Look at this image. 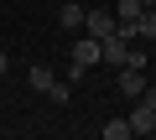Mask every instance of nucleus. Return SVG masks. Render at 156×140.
Wrapping results in <instances>:
<instances>
[{"instance_id": "f257e3e1", "label": "nucleus", "mask_w": 156, "mask_h": 140, "mask_svg": "<svg viewBox=\"0 0 156 140\" xmlns=\"http://www.w3.org/2000/svg\"><path fill=\"white\" fill-rule=\"evenodd\" d=\"M115 88H120V94L135 104V99L146 94V67H120V73H115Z\"/></svg>"}, {"instance_id": "f03ea898", "label": "nucleus", "mask_w": 156, "mask_h": 140, "mask_svg": "<svg viewBox=\"0 0 156 140\" xmlns=\"http://www.w3.org/2000/svg\"><path fill=\"white\" fill-rule=\"evenodd\" d=\"M83 31L104 42V36H115V31H120V16H115V11H89V16H83Z\"/></svg>"}, {"instance_id": "7ed1b4c3", "label": "nucleus", "mask_w": 156, "mask_h": 140, "mask_svg": "<svg viewBox=\"0 0 156 140\" xmlns=\"http://www.w3.org/2000/svg\"><path fill=\"white\" fill-rule=\"evenodd\" d=\"M125 119H130V130H135V135H156V109H151L146 99H135Z\"/></svg>"}, {"instance_id": "20e7f679", "label": "nucleus", "mask_w": 156, "mask_h": 140, "mask_svg": "<svg viewBox=\"0 0 156 140\" xmlns=\"http://www.w3.org/2000/svg\"><path fill=\"white\" fill-rule=\"evenodd\" d=\"M94 62H99V36H83V42H73V67H78V73H89Z\"/></svg>"}, {"instance_id": "39448f33", "label": "nucleus", "mask_w": 156, "mask_h": 140, "mask_svg": "<svg viewBox=\"0 0 156 140\" xmlns=\"http://www.w3.org/2000/svg\"><path fill=\"white\" fill-rule=\"evenodd\" d=\"M83 16H89V11L78 5V0H62V5H57V26H62V31H78V26H83Z\"/></svg>"}, {"instance_id": "423d86ee", "label": "nucleus", "mask_w": 156, "mask_h": 140, "mask_svg": "<svg viewBox=\"0 0 156 140\" xmlns=\"http://www.w3.org/2000/svg\"><path fill=\"white\" fill-rule=\"evenodd\" d=\"M151 5H156V0H120V5H115V16H120V26H135Z\"/></svg>"}, {"instance_id": "0eeeda50", "label": "nucleus", "mask_w": 156, "mask_h": 140, "mask_svg": "<svg viewBox=\"0 0 156 140\" xmlns=\"http://www.w3.org/2000/svg\"><path fill=\"white\" fill-rule=\"evenodd\" d=\"M26 83H31L37 94H47V88L57 83V73H52V67H42V62H37V67H31V73H26Z\"/></svg>"}, {"instance_id": "6e6552de", "label": "nucleus", "mask_w": 156, "mask_h": 140, "mask_svg": "<svg viewBox=\"0 0 156 140\" xmlns=\"http://www.w3.org/2000/svg\"><path fill=\"white\" fill-rule=\"evenodd\" d=\"M135 42H156V5H151L140 21H135Z\"/></svg>"}, {"instance_id": "1a4fd4ad", "label": "nucleus", "mask_w": 156, "mask_h": 140, "mask_svg": "<svg viewBox=\"0 0 156 140\" xmlns=\"http://www.w3.org/2000/svg\"><path fill=\"white\" fill-rule=\"evenodd\" d=\"M135 130H130V119H109L104 125V140H130Z\"/></svg>"}, {"instance_id": "9d476101", "label": "nucleus", "mask_w": 156, "mask_h": 140, "mask_svg": "<svg viewBox=\"0 0 156 140\" xmlns=\"http://www.w3.org/2000/svg\"><path fill=\"white\" fill-rule=\"evenodd\" d=\"M47 99H52V104H68V99H73V88H68V83H62V78H57V83H52V88H47Z\"/></svg>"}, {"instance_id": "9b49d317", "label": "nucleus", "mask_w": 156, "mask_h": 140, "mask_svg": "<svg viewBox=\"0 0 156 140\" xmlns=\"http://www.w3.org/2000/svg\"><path fill=\"white\" fill-rule=\"evenodd\" d=\"M140 99H146V104H151V109H156V88H151V83H146V94H140Z\"/></svg>"}, {"instance_id": "f8f14e48", "label": "nucleus", "mask_w": 156, "mask_h": 140, "mask_svg": "<svg viewBox=\"0 0 156 140\" xmlns=\"http://www.w3.org/2000/svg\"><path fill=\"white\" fill-rule=\"evenodd\" d=\"M0 78H5V52H0Z\"/></svg>"}]
</instances>
